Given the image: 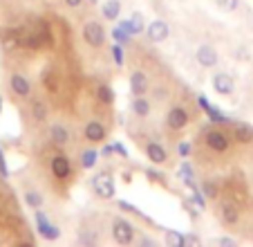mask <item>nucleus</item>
<instances>
[{"label":"nucleus","instance_id":"nucleus-22","mask_svg":"<svg viewBox=\"0 0 253 247\" xmlns=\"http://www.w3.org/2000/svg\"><path fill=\"white\" fill-rule=\"evenodd\" d=\"M96 160H99V153H96L94 148H85V151L81 153V167L87 169V171L96 164Z\"/></svg>","mask_w":253,"mask_h":247},{"label":"nucleus","instance_id":"nucleus-30","mask_svg":"<svg viewBox=\"0 0 253 247\" xmlns=\"http://www.w3.org/2000/svg\"><path fill=\"white\" fill-rule=\"evenodd\" d=\"M119 207H121V209H128V211H132V214H139V211L134 209L132 204H128V202H126V200H121V202H119Z\"/></svg>","mask_w":253,"mask_h":247},{"label":"nucleus","instance_id":"nucleus-23","mask_svg":"<svg viewBox=\"0 0 253 247\" xmlns=\"http://www.w3.org/2000/svg\"><path fill=\"white\" fill-rule=\"evenodd\" d=\"M32 115L36 122H45V117H47V106H45V101L36 99L32 104Z\"/></svg>","mask_w":253,"mask_h":247},{"label":"nucleus","instance_id":"nucleus-20","mask_svg":"<svg viewBox=\"0 0 253 247\" xmlns=\"http://www.w3.org/2000/svg\"><path fill=\"white\" fill-rule=\"evenodd\" d=\"M121 29H124L126 34H141L143 29V20H141V14H134L132 16V20H124L121 23Z\"/></svg>","mask_w":253,"mask_h":247},{"label":"nucleus","instance_id":"nucleus-15","mask_svg":"<svg viewBox=\"0 0 253 247\" xmlns=\"http://www.w3.org/2000/svg\"><path fill=\"white\" fill-rule=\"evenodd\" d=\"M49 139H52L56 146H65V144L70 142V130L65 128V124L54 122L52 126H49Z\"/></svg>","mask_w":253,"mask_h":247},{"label":"nucleus","instance_id":"nucleus-17","mask_svg":"<svg viewBox=\"0 0 253 247\" xmlns=\"http://www.w3.org/2000/svg\"><path fill=\"white\" fill-rule=\"evenodd\" d=\"M150 110H153V104H150V99L146 95H139L132 99V113L137 117H148Z\"/></svg>","mask_w":253,"mask_h":247},{"label":"nucleus","instance_id":"nucleus-2","mask_svg":"<svg viewBox=\"0 0 253 247\" xmlns=\"http://www.w3.org/2000/svg\"><path fill=\"white\" fill-rule=\"evenodd\" d=\"M83 41H85L90 48H103L105 43V29L99 20H87L83 25Z\"/></svg>","mask_w":253,"mask_h":247},{"label":"nucleus","instance_id":"nucleus-16","mask_svg":"<svg viewBox=\"0 0 253 247\" xmlns=\"http://www.w3.org/2000/svg\"><path fill=\"white\" fill-rule=\"evenodd\" d=\"M220 218H222V223H224V225H235L240 220L238 207H235V204H231V202H222L220 204Z\"/></svg>","mask_w":253,"mask_h":247},{"label":"nucleus","instance_id":"nucleus-18","mask_svg":"<svg viewBox=\"0 0 253 247\" xmlns=\"http://www.w3.org/2000/svg\"><path fill=\"white\" fill-rule=\"evenodd\" d=\"M233 135H235V139L242 144L253 142V128L247 126L244 122H233Z\"/></svg>","mask_w":253,"mask_h":247},{"label":"nucleus","instance_id":"nucleus-10","mask_svg":"<svg viewBox=\"0 0 253 247\" xmlns=\"http://www.w3.org/2000/svg\"><path fill=\"white\" fill-rule=\"evenodd\" d=\"M143 32H146V36H148L153 43H162V41H166L168 38L170 27H168V23H164V20H153V23L143 29Z\"/></svg>","mask_w":253,"mask_h":247},{"label":"nucleus","instance_id":"nucleus-6","mask_svg":"<svg viewBox=\"0 0 253 247\" xmlns=\"http://www.w3.org/2000/svg\"><path fill=\"white\" fill-rule=\"evenodd\" d=\"M34 218H36V227H39V234L45 238V241H56L58 236H61V232H58V227L52 223V220L47 218V216L43 214L41 209H36V214H34Z\"/></svg>","mask_w":253,"mask_h":247},{"label":"nucleus","instance_id":"nucleus-19","mask_svg":"<svg viewBox=\"0 0 253 247\" xmlns=\"http://www.w3.org/2000/svg\"><path fill=\"white\" fill-rule=\"evenodd\" d=\"M101 14L108 20H117L121 14V2L119 0H105L103 5H101Z\"/></svg>","mask_w":253,"mask_h":247},{"label":"nucleus","instance_id":"nucleus-32","mask_svg":"<svg viewBox=\"0 0 253 247\" xmlns=\"http://www.w3.org/2000/svg\"><path fill=\"white\" fill-rule=\"evenodd\" d=\"M188 151H191L188 144H179V155H188Z\"/></svg>","mask_w":253,"mask_h":247},{"label":"nucleus","instance_id":"nucleus-33","mask_svg":"<svg viewBox=\"0 0 253 247\" xmlns=\"http://www.w3.org/2000/svg\"><path fill=\"white\" fill-rule=\"evenodd\" d=\"M0 160H5V157H2V151H0Z\"/></svg>","mask_w":253,"mask_h":247},{"label":"nucleus","instance_id":"nucleus-9","mask_svg":"<svg viewBox=\"0 0 253 247\" xmlns=\"http://www.w3.org/2000/svg\"><path fill=\"white\" fill-rule=\"evenodd\" d=\"M213 90L217 92V95H222V97H229L231 92L235 90L233 76L226 74V72H217V74H213Z\"/></svg>","mask_w":253,"mask_h":247},{"label":"nucleus","instance_id":"nucleus-24","mask_svg":"<svg viewBox=\"0 0 253 247\" xmlns=\"http://www.w3.org/2000/svg\"><path fill=\"white\" fill-rule=\"evenodd\" d=\"M96 97H99V101H101V104H105V106L115 101V92H112L110 86H99V90H96Z\"/></svg>","mask_w":253,"mask_h":247},{"label":"nucleus","instance_id":"nucleus-29","mask_svg":"<svg viewBox=\"0 0 253 247\" xmlns=\"http://www.w3.org/2000/svg\"><path fill=\"white\" fill-rule=\"evenodd\" d=\"M204 191H206V195H209V198H215V195H217V193H215V186L211 185V182H206V185H204Z\"/></svg>","mask_w":253,"mask_h":247},{"label":"nucleus","instance_id":"nucleus-25","mask_svg":"<svg viewBox=\"0 0 253 247\" xmlns=\"http://www.w3.org/2000/svg\"><path fill=\"white\" fill-rule=\"evenodd\" d=\"M166 243L170 247H184V245H186V238H184L182 234H177V232H172V229H168V232H166Z\"/></svg>","mask_w":253,"mask_h":247},{"label":"nucleus","instance_id":"nucleus-12","mask_svg":"<svg viewBox=\"0 0 253 247\" xmlns=\"http://www.w3.org/2000/svg\"><path fill=\"white\" fill-rule=\"evenodd\" d=\"M195 59L202 67H215L217 65V50L213 45H200L195 50Z\"/></svg>","mask_w":253,"mask_h":247},{"label":"nucleus","instance_id":"nucleus-3","mask_svg":"<svg viewBox=\"0 0 253 247\" xmlns=\"http://www.w3.org/2000/svg\"><path fill=\"white\" fill-rule=\"evenodd\" d=\"M112 238L119 245H132L134 243V225L128 223L126 218H115L112 220Z\"/></svg>","mask_w":253,"mask_h":247},{"label":"nucleus","instance_id":"nucleus-4","mask_svg":"<svg viewBox=\"0 0 253 247\" xmlns=\"http://www.w3.org/2000/svg\"><path fill=\"white\" fill-rule=\"evenodd\" d=\"M188 122H191V117H188V110L182 108V106H172V108L166 113V126L170 130L186 128Z\"/></svg>","mask_w":253,"mask_h":247},{"label":"nucleus","instance_id":"nucleus-5","mask_svg":"<svg viewBox=\"0 0 253 247\" xmlns=\"http://www.w3.org/2000/svg\"><path fill=\"white\" fill-rule=\"evenodd\" d=\"M204 137H206L209 148H211V151H215V153H226V151H229V146H231L229 135H226L224 130H220V128H211Z\"/></svg>","mask_w":253,"mask_h":247},{"label":"nucleus","instance_id":"nucleus-35","mask_svg":"<svg viewBox=\"0 0 253 247\" xmlns=\"http://www.w3.org/2000/svg\"><path fill=\"white\" fill-rule=\"evenodd\" d=\"M0 104H2V99H0Z\"/></svg>","mask_w":253,"mask_h":247},{"label":"nucleus","instance_id":"nucleus-21","mask_svg":"<svg viewBox=\"0 0 253 247\" xmlns=\"http://www.w3.org/2000/svg\"><path fill=\"white\" fill-rule=\"evenodd\" d=\"M25 202H27L34 211H36V209H41V207H43V195H41L36 189H27V191H25Z\"/></svg>","mask_w":253,"mask_h":247},{"label":"nucleus","instance_id":"nucleus-28","mask_svg":"<svg viewBox=\"0 0 253 247\" xmlns=\"http://www.w3.org/2000/svg\"><path fill=\"white\" fill-rule=\"evenodd\" d=\"M112 57H115L117 65H121V63H124V50H121L119 45H112Z\"/></svg>","mask_w":253,"mask_h":247},{"label":"nucleus","instance_id":"nucleus-26","mask_svg":"<svg viewBox=\"0 0 253 247\" xmlns=\"http://www.w3.org/2000/svg\"><path fill=\"white\" fill-rule=\"evenodd\" d=\"M224 11H235L240 7V0H215Z\"/></svg>","mask_w":253,"mask_h":247},{"label":"nucleus","instance_id":"nucleus-11","mask_svg":"<svg viewBox=\"0 0 253 247\" xmlns=\"http://www.w3.org/2000/svg\"><path fill=\"white\" fill-rule=\"evenodd\" d=\"M83 135H85V139L90 144H99L105 139V126L99 119H90V122L85 124V128H83Z\"/></svg>","mask_w":253,"mask_h":247},{"label":"nucleus","instance_id":"nucleus-8","mask_svg":"<svg viewBox=\"0 0 253 247\" xmlns=\"http://www.w3.org/2000/svg\"><path fill=\"white\" fill-rule=\"evenodd\" d=\"M9 88L16 97H20V99H27L29 92H32V83H29V79L25 74H20V72H14V74L9 76Z\"/></svg>","mask_w":253,"mask_h":247},{"label":"nucleus","instance_id":"nucleus-7","mask_svg":"<svg viewBox=\"0 0 253 247\" xmlns=\"http://www.w3.org/2000/svg\"><path fill=\"white\" fill-rule=\"evenodd\" d=\"M49 169H52V176L58 178V180H65L72 173V164L65 153H54L52 160H49Z\"/></svg>","mask_w":253,"mask_h":247},{"label":"nucleus","instance_id":"nucleus-34","mask_svg":"<svg viewBox=\"0 0 253 247\" xmlns=\"http://www.w3.org/2000/svg\"><path fill=\"white\" fill-rule=\"evenodd\" d=\"M90 2H92V5H94V2H96V0H90Z\"/></svg>","mask_w":253,"mask_h":247},{"label":"nucleus","instance_id":"nucleus-14","mask_svg":"<svg viewBox=\"0 0 253 247\" xmlns=\"http://www.w3.org/2000/svg\"><path fill=\"white\" fill-rule=\"evenodd\" d=\"M146 157L153 164H166L168 162V151L157 142H146Z\"/></svg>","mask_w":253,"mask_h":247},{"label":"nucleus","instance_id":"nucleus-1","mask_svg":"<svg viewBox=\"0 0 253 247\" xmlns=\"http://www.w3.org/2000/svg\"><path fill=\"white\" fill-rule=\"evenodd\" d=\"M92 191H94L96 198L101 200H110L115 198V178H112L110 171H101L92 178Z\"/></svg>","mask_w":253,"mask_h":247},{"label":"nucleus","instance_id":"nucleus-31","mask_svg":"<svg viewBox=\"0 0 253 247\" xmlns=\"http://www.w3.org/2000/svg\"><path fill=\"white\" fill-rule=\"evenodd\" d=\"M65 5H67V7H72V9H77V7H81V5H83V0H65Z\"/></svg>","mask_w":253,"mask_h":247},{"label":"nucleus","instance_id":"nucleus-27","mask_svg":"<svg viewBox=\"0 0 253 247\" xmlns=\"http://www.w3.org/2000/svg\"><path fill=\"white\" fill-rule=\"evenodd\" d=\"M215 245H224V247H235L238 243L233 241V238H226V236H220V238H215Z\"/></svg>","mask_w":253,"mask_h":247},{"label":"nucleus","instance_id":"nucleus-13","mask_svg":"<svg viewBox=\"0 0 253 247\" xmlns=\"http://www.w3.org/2000/svg\"><path fill=\"white\" fill-rule=\"evenodd\" d=\"M150 90V79L146 76V72H132L130 74V92H132L134 97L139 95H146V92Z\"/></svg>","mask_w":253,"mask_h":247}]
</instances>
